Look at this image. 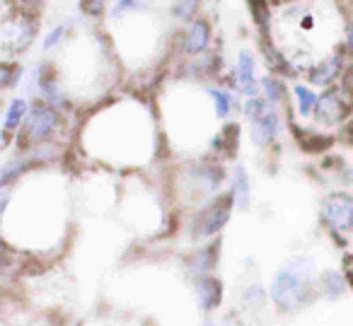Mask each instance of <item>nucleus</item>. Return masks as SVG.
I'll list each match as a JSON object with an SVG mask.
<instances>
[{
	"instance_id": "nucleus-15",
	"label": "nucleus",
	"mask_w": 353,
	"mask_h": 326,
	"mask_svg": "<svg viewBox=\"0 0 353 326\" xmlns=\"http://www.w3.org/2000/svg\"><path fill=\"white\" fill-rule=\"evenodd\" d=\"M322 287L327 297H339L343 292V278L339 273H324L322 276Z\"/></svg>"
},
{
	"instance_id": "nucleus-22",
	"label": "nucleus",
	"mask_w": 353,
	"mask_h": 326,
	"mask_svg": "<svg viewBox=\"0 0 353 326\" xmlns=\"http://www.w3.org/2000/svg\"><path fill=\"white\" fill-rule=\"evenodd\" d=\"M245 302L247 305H252V302H261L264 300V292H261V287L259 285H254V287H247V292H245Z\"/></svg>"
},
{
	"instance_id": "nucleus-9",
	"label": "nucleus",
	"mask_w": 353,
	"mask_h": 326,
	"mask_svg": "<svg viewBox=\"0 0 353 326\" xmlns=\"http://www.w3.org/2000/svg\"><path fill=\"white\" fill-rule=\"evenodd\" d=\"M196 300L203 309H213L221 302V283L213 278H201L196 283Z\"/></svg>"
},
{
	"instance_id": "nucleus-13",
	"label": "nucleus",
	"mask_w": 353,
	"mask_h": 326,
	"mask_svg": "<svg viewBox=\"0 0 353 326\" xmlns=\"http://www.w3.org/2000/svg\"><path fill=\"white\" fill-rule=\"evenodd\" d=\"M27 112H30V107H27L25 99H15L6 114V131H12V128L20 126V123L27 119Z\"/></svg>"
},
{
	"instance_id": "nucleus-1",
	"label": "nucleus",
	"mask_w": 353,
	"mask_h": 326,
	"mask_svg": "<svg viewBox=\"0 0 353 326\" xmlns=\"http://www.w3.org/2000/svg\"><path fill=\"white\" fill-rule=\"evenodd\" d=\"M310 271H312V261H307V258L290 261L283 271H279V276L271 283V300L285 312L298 309L307 300Z\"/></svg>"
},
{
	"instance_id": "nucleus-26",
	"label": "nucleus",
	"mask_w": 353,
	"mask_h": 326,
	"mask_svg": "<svg viewBox=\"0 0 353 326\" xmlns=\"http://www.w3.org/2000/svg\"><path fill=\"white\" fill-rule=\"evenodd\" d=\"M348 283H351V285H353V268H351V271H348Z\"/></svg>"
},
{
	"instance_id": "nucleus-10",
	"label": "nucleus",
	"mask_w": 353,
	"mask_h": 326,
	"mask_svg": "<svg viewBox=\"0 0 353 326\" xmlns=\"http://www.w3.org/2000/svg\"><path fill=\"white\" fill-rule=\"evenodd\" d=\"M339 68H341V59H339V56H332V59L324 61L322 65H317L314 70H310V83H314V85H329L334 78H336Z\"/></svg>"
},
{
	"instance_id": "nucleus-19",
	"label": "nucleus",
	"mask_w": 353,
	"mask_h": 326,
	"mask_svg": "<svg viewBox=\"0 0 353 326\" xmlns=\"http://www.w3.org/2000/svg\"><path fill=\"white\" fill-rule=\"evenodd\" d=\"M261 88H264V92H266V97H269V102L271 104H276V102H281V83L279 80H271V78H266L264 83H261Z\"/></svg>"
},
{
	"instance_id": "nucleus-8",
	"label": "nucleus",
	"mask_w": 353,
	"mask_h": 326,
	"mask_svg": "<svg viewBox=\"0 0 353 326\" xmlns=\"http://www.w3.org/2000/svg\"><path fill=\"white\" fill-rule=\"evenodd\" d=\"M279 114L271 112V109H266V114L261 119H256L254 123H252V138H254L256 145H266V143L271 141V138H276V133H279Z\"/></svg>"
},
{
	"instance_id": "nucleus-2",
	"label": "nucleus",
	"mask_w": 353,
	"mask_h": 326,
	"mask_svg": "<svg viewBox=\"0 0 353 326\" xmlns=\"http://www.w3.org/2000/svg\"><path fill=\"white\" fill-rule=\"evenodd\" d=\"M232 203H235L232 196H223V198L213 201L206 210H201V215L196 218V227H194L196 237H211V234H216L218 230L228 223V215H230Z\"/></svg>"
},
{
	"instance_id": "nucleus-3",
	"label": "nucleus",
	"mask_w": 353,
	"mask_h": 326,
	"mask_svg": "<svg viewBox=\"0 0 353 326\" xmlns=\"http://www.w3.org/2000/svg\"><path fill=\"white\" fill-rule=\"evenodd\" d=\"M324 220L329 227L336 232H348L353 230V196L348 194H334L324 203Z\"/></svg>"
},
{
	"instance_id": "nucleus-18",
	"label": "nucleus",
	"mask_w": 353,
	"mask_h": 326,
	"mask_svg": "<svg viewBox=\"0 0 353 326\" xmlns=\"http://www.w3.org/2000/svg\"><path fill=\"white\" fill-rule=\"evenodd\" d=\"M266 102H261V99H250L247 102V107H245V114H247V119H250V123H254L256 119H261L266 114Z\"/></svg>"
},
{
	"instance_id": "nucleus-6",
	"label": "nucleus",
	"mask_w": 353,
	"mask_h": 326,
	"mask_svg": "<svg viewBox=\"0 0 353 326\" xmlns=\"http://www.w3.org/2000/svg\"><path fill=\"white\" fill-rule=\"evenodd\" d=\"M34 39V25L30 20H17L12 25H6L3 32V41H6V49L22 51L30 46V41Z\"/></svg>"
},
{
	"instance_id": "nucleus-4",
	"label": "nucleus",
	"mask_w": 353,
	"mask_h": 326,
	"mask_svg": "<svg viewBox=\"0 0 353 326\" xmlns=\"http://www.w3.org/2000/svg\"><path fill=\"white\" fill-rule=\"evenodd\" d=\"M56 123H59V114L46 104H37L32 112L30 121H27V131H30L32 143H41L54 133Z\"/></svg>"
},
{
	"instance_id": "nucleus-14",
	"label": "nucleus",
	"mask_w": 353,
	"mask_h": 326,
	"mask_svg": "<svg viewBox=\"0 0 353 326\" xmlns=\"http://www.w3.org/2000/svg\"><path fill=\"white\" fill-rule=\"evenodd\" d=\"M295 94H298V99H300V116L307 119V116H310V112H312V109H317V102H319V99L314 97L312 90L303 88V85H298V88H295Z\"/></svg>"
},
{
	"instance_id": "nucleus-17",
	"label": "nucleus",
	"mask_w": 353,
	"mask_h": 326,
	"mask_svg": "<svg viewBox=\"0 0 353 326\" xmlns=\"http://www.w3.org/2000/svg\"><path fill=\"white\" fill-rule=\"evenodd\" d=\"M208 94L213 97V102H216V112L218 116H228V112H230V97H228L225 92H221V90H208Z\"/></svg>"
},
{
	"instance_id": "nucleus-23",
	"label": "nucleus",
	"mask_w": 353,
	"mask_h": 326,
	"mask_svg": "<svg viewBox=\"0 0 353 326\" xmlns=\"http://www.w3.org/2000/svg\"><path fill=\"white\" fill-rule=\"evenodd\" d=\"M138 8H141V6H138V3H117V6H114V17H117V15H121V12H131V10H138Z\"/></svg>"
},
{
	"instance_id": "nucleus-7",
	"label": "nucleus",
	"mask_w": 353,
	"mask_h": 326,
	"mask_svg": "<svg viewBox=\"0 0 353 326\" xmlns=\"http://www.w3.org/2000/svg\"><path fill=\"white\" fill-rule=\"evenodd\" d=\"M317 121L319 123H339L346 114V102L336 92H327L317 102Z\"/></svg>"
},
{
	"instance_id": "nucleus-5",
	"label": "nucleus",
	"mask_w": 353,
	"mask_h": 326,
	"mask_svg": "<svg viewBox=\"0 0 353 326\" xmlns=\"http://www.w3.org/2000/svg\"><path fill=\"white\" fill-rule=\"evenodd\" d=\"M256 63H254V54H252L250 49H242L240 51V59H237V88H240L242 94H247V97H252V94L256 92Z\"/></svg>"
},
{
	"instance_id": "nucleus-21",
	"label": "nucleus",
	"mask_w": 353,
	"mask_h": 326,
	"mask_svg": "<svg viewBox=\"0 0 353 326\" xmlns=\"http://www.w3.org/2000/svg\"><path fill=\"white\" fill-rule=\"evenodd\" d=\"M196 10V3H176L174 6V15L176 17H189Z\"/></svg>"
},
{
	"instance_id": "nucleus-25",
	"label": "nucleus",
	"mask_w": 353,
	"mask_h": 326,
	"mask_svg": "<svg viewBox=\"0 0 353 326\" xmlns=\"http://www.w3.org/2000/svg\"><path fill=\"white\" fill-rule=\"evenodd\" d=\"M348 46H351V51H353V25L348 27Z\"/></svg>"
},
{
	"instance_id": "nucleus-24",
	"label": "nucleus",
	"mask_w": 353,
	"mask_h": 326,
	"mask_svg": "<svg viewBox=\"0 0 353 326\" xmlns=\"http://www.w3.org/2000/svg\"><path fill=\"white\" fill-rule=\"evenodd\" d=\"M10 78H12V70H10V65H3V73H0V83L3 85H10Z\"/></svg>"
},
{
	"instance_id": "nucleus-11",
	"label": "nucleus",
	"mask_w": 353,
	"mask_h": 326,
	"mask_svg": "<svg viewBox=\"0 0 353 326\" xmlns=\"http://www.w3.org/2000/svg\"><path fill=\"white\" fill-rule=\"evenodd\" d=\"M208 37H211V30H208L206 22H194L192 30H189V37H187L189 54H201V51L208 46Z\"/></svg>"
},
{
	"instance_id": "nucleus-12",
	"label": "nucleus",
	"mask_w": 353,
	"mask_h": 326,
	"mask_svg": "<svg viewBox=\"0 0 353 326\" xmlns=\"http://www.w3.org/2000/svg\"><path fill=\"white\" fill-rule=\"evenodd\" d=\"M232 198L240 208H247L250 203V181H247V172L242 167H235V174H232Z\"/></svg>"
},
{
	"instance_id": "nucleus-16",
	"label": "nucleus",
	"mask_w": 353,
	"mask_h": 326,
	"mask_svg": "<svg viewBox=\"0 0 353 326\" xmlns=\"http://www.w3.org/2000/svg\"><path fill=\"white\" fill-rule=\"evenodd\" d=\"M216 261V254H213V249H206V252L196 254L192 261V271L194 273H206L208 268H211V263Z\"/></svg>"
},
{
	"instance_id": "nucleus-20",
	"label": "nucleus",
	"mask_w": 353,
	"mask_h": 326,
	"mask_svg": "<svg viewBox=\"0 0 353 326\" xmlns=\"http://www.w3.org/2000/svg\"><path fill=\"white\" fill-rule=\"evenodd\" d=\"M63 32H65V27L61 25V27H56L54 32H51L49 37H46V41H44V49H54L56 44H59L61 39H63Z\"/></svg>"
}]
</instances>
